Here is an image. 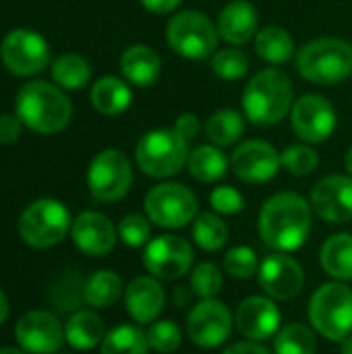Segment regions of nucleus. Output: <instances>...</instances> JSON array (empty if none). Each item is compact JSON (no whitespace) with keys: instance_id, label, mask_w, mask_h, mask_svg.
Segmentation results:
<instances>
[{"instance_id":"obj_1","label":"nucleus","mask_w":352,"mask_h":354,"mask_svg":"<svg viewBox=\"0 0 352 354\" xmlns=\"http://www.w3.org/2000/svg\"><path fill=\"white\" fill-rule=\"evenodd\" d=\"M313 226V207L297 191L272 195L259 209L257 230L266 247L278 253L299 251Z\"/></svg>"},{"instance_id":"obj_8","label":"nucleus","mask_w":352,"mask_h":354,"mask_svg":"<svg viewBox=\"0 0 352 354\" xmlns=\"http://www.w3.org/2000/svg\"><path fill=\"white\" fill-rule=\"evenodd\" d=\"M145 216L164 230H178L195 222L199 216L197 195L180 183H160L151 187L143 199Z\"/></svg>"},{"instance_id":"obj_48","label":"nucleus","mask_w":352,"mask_h":354,"mask_svg":"<svg viewBox=\"0 0 352 354\" xmlns=\"http://www.w3.org/2000/svg\"><path fill=\"white\" fill-rule=\"evenodd\" d=\"M344 170H346L349 176H352V145L349 147V151L344 153Z\"/></svg>"},{"instance_id":"obj_24","label":"nucleus","mask_w":352,"mask_h":354,"mask_svg":"<svg viewBox=\"0 0 352 354\" xmlns=\"http://www.w3.org/2000/svg\"><path fill=\"white\" fill-rule=\"evenodd\" d=\"M106 324L95 311H75L64 324V340L77 351H91L106 338Z\"/></svg>"},{"instance_id":"obj_17","label":"nucleus","mask_w":352,"mask_h":354,"mask_svg":"<svg viewBox=\"0 0 352 354\" xmlns=\"http://www.w3.org/2000/svg\"><path fill=\"white\" fill-rule=\"evenodd\" d=\"M17 344L29 354H56L64 340L60 319L44 309L27 311L15 326Z\"/></svg>"},{"instance_id":"obj_27","label":"nucleus","mask_w":352,"mask_h":354,"mask_svg":"<svg viewBox=\"0 0 352 354\" xmlns=\"http://www.w3.org/2000/svg\"><path fill=\"white\" fill-rule=\"evenodd\" d=\"M230 160L224 156V151L218 145H197L195 149L189 151L187 160V170L189 174L203 185H212L224 178L228 172Z\"/></svg>"},{"instance_id":"obj_36","label":"nucleus","mask_w":352,"mask_h":354,"mask_svg":"<svg viewBox=\"0 0 352 354\" xmlns=\"http://www.w3.org/2000/svg\"><path fill=\"white\" fill-rule=\"evenodd\" d=\"M222 286H224V274L212 261L197 263L189 274V288L193 297H197L199 301L216 299L222 292Z\"/></svg>"},{"instance_id":"obj_32","label":"nucleus","mask_w":352,"mask_h":354,"mask_svg":"<svg viewBox=\"0 0 352 354\" xmlns=\"http://www.w3.org/2000/svg\"><path fill=\"white\" fill-rule=\"evenodd\" d=\"M228 236H230L228 226L216 212L214 214L203 212L193 222V241L205 253H216L224 249L228 243Z\"/></svg>"},{"instance_id":"obj_38","label":"nucleus","mask_w":352,"mask_h":354,"mask_svg":"<svg viewBox=\"0 0 352 354\" xmlns=\"http://www.w3.org/2000/svg\"><path fill=\"white\" fill-rule=\"evenodd\" d=\"M259 257L257 253L247 247V245H239L232 247L226 255H224V272L234 278V280H249L253 276H257L259 272Z\"/></svg>"},{"instance_id":"obj_23","label":"nucleus","mask_w":352,"mask_h":354,"mask_svg":"<svg viewBox=\"0 0 352 354\" xmlns=\"http://www.w3.org/2000/svg\"><path fill=\"white\" fill-rule=\"evenodd\" d=\"M120 73L127 83L135 87H149L162 73V60L154 48L145 44H133L120 56Z\"/></svg>"},{"instance_id":"obj_50","label":"nucleus","mask_w":352,"mask_h":354,"mask_svg":"<svg viewBox=\"0 0 352 354\" xmlns=\"http://www.w3.org/2000/svg\"><path fill=\"white\" fill-rule=\"evenodd\" d=\"M0 354H29L23 348H0Z\"/></svg>"},{"instance_id":"obj_19","label":"nucleus","mask_w":352,"mask_h":354,"mask_svg":"<svg viewBox=\"0 0 352 354\" xmlns=\"http://www.w3.org/2000/svg\"><path fill=\"white\" fill-rule=\"evenodd\" d=\"M309 203L313 214L328 224H346L352 220V176L328 174L311 189Z\"/></svg>"},{"instance_id":"obj_41","label":"nucleus","mask_w":352,"mask_h":354,"mask_svg":"<svg viewBox=\"0 0 352 354\" xmlns=\"http://www.w3.org/2000/svg\"><path fill=\"white\" fill-rule=\"evenodd\" d=\"M210 205L220 216H237L245 209V197L230 185H220L210 193Z\"/></svg>"},{"instance_id":"obj_40","label":"nucleus","mask_w":352,"mask_h":354,"mask_svg":"<svg viewBox=\"0 0 352 354\" xmlns=\"http://www.w3.org/2000/svg\"><path fill=\"white\" fill-rule=\"evenodd\" d=\"M118 236L131 249H141L151 241V222L141 214H127L118 222Z\"/></svg>"},{"instance_id":"obj_46","label":"nucleus","mask_w":352,"mask_h":354,"mask_svg":"<svg viewBox=\"0 0 352 354\" xmlns=\"http://www.w3.org/2000/svg\"><path fill=\"white\" fill-rule=\"evenodd\" d=\"M191 288H183V286H178L176 290H174V305L176 307H185L187 303H189V299H191Z\"/></svg>"},{"instance_id":"obj_26","label":"nucleus","mask_w":352,"mask_h":354,"mask_svg":"<svg viewBox=\"0 0 352 354\" xmlns=\"http://www.w3.org/2000/svg\"><path fill=\"white\" fill-rule=\"evenodd\" d=\"M133 102V91L124 79L106 75L100 77L91 87V104L104 116L122 114Z\"/></svg>"},{"instance_id":"obj_43","label":"nucleus","mask_w":352,"mask_h":354,"mask_svg":"<svg viewBox=\"0 0 352 354\" xmlns=\"http://www.w3.org/2000/svg\"><path fill=\"white\" fill-rule=\"evenodd\" d=\"M23 120L17 114H0V143H12L21 135Z\"/></svg>"},{"instance_id":"obj_47","label":"nucleus","mask_w":352,"mask_h":354,"mask_svg":"<svg viewBox=\"0 0 352 354\" xmlns=\"http://www.w3.org/2000/svg\"><path fill=\"white\" fill-rule=\"evenodd\" d=\"M8 311H10V307H8V299H6V295L0 290V326L6 322V317H8Z\"/></svg>"},{"instance_id":"obj_30","label":"nucleus","mask_w":352,"mask_h":354,"mask_svg":"<svg viewBox=\"0 0 352 354\" xmlns=\"http://www.w3.org/2000/svg\"><path fill=\"white\" fill-rule=\"evenodd\" d=\"M207 139L218 147H230L245 135V118L232 108L216 110L205 122Z\"/></svg>"},{"instance_id":"obj_33","label":"nucleus","mask_w":352,"mask_h":354,"mask_svg":"<svg viewBox=\"0 0 352 354\" xmlns=\"http://www.w3.org/2000/svg\"><path fill=\"white\" fill-rule=\"evenodd\" d=\"M317 332L305 324L282 326L274 336V354H315Z\"/></svg>"},{"instance_id":"obj_4","label":"nucleus","mask_w":352,"mask_h":354,"mask_svg":"<svg viewBox=\"0 0 352 354\" xmlns=\"http://www.w3.org/2000/svg\"><path fill=\"white\" fill-rule=\"evenodd\" d=\"M297 71L313 85H338L352 75V44L317 37L297 52Z\"/></svg>"},{"instance_id":"obj_45","label":"nucleus","mask_w":352,"mask_h":354,"mask_svg":"<svg viewBox=\"0 0 352 354\" xmlns=\"http://www.w3.org/2000/svg\"><path fill=\"white\" fill-rule=\"evenodd\" d=\"M139 2L143 4L145 10H149L154 15H168V12L176 10L183 0H139Z\"/></svg>"},{"instance_id":"obj_37","label":"nucleus","mask_w":352,"mask_h":354,"mask_svg":"<svg viewBox=\"0 0 352 354\" xmlns=\"http://www.w3.org/2000/svg\"><path fill=\"white\" fill-rule=\"evenodd\" d=\"M145 336L149 348L158 354L176 353L183 344V330L172 319H156L154 324H149Z\"/></svg>"},{"instance_id":"obj_42","label":"nucleus","mask_w":352,"mask_h":354,"mask_svg":"<svg viewBox=\"0 0 352 354\" xmlns=\"http://www.w3.org/2000/svg\"><path fill=\"white\" fill-rule=\"evenodd\" d=\"M172 129H174L185 141H193V139L197 137L199 129H201V122H199V118H197L193 112H185V114H180V116L176 118V122H174Z\"/></svg>"},{"instance_id":"obj_44","label":"nucleus","mask_w":352,"mask_h":354,"mask_svg":"<svg viewBox=\"0 0 352 354\" xmlns=\"http://www.w3.org/2000/svg\"><path fill=\"white\" fill-rule=\"evenodd\" d=\"M222 354H272L261 342H253V340H241L230 344Z\"/></svg>"},{"instance_id":"obj_18","label":"nucleus","mask_w":352,"mask_h":354,"mask_svg":"<svg viewBox=\"0 0 352 354\" xmlns=\"http://www.w3.org/2000/svg\"><path fill=\"white\" fill-rule=\"evenodd\" d=\"M234 326L245 340L263 342L274 338L282 328V311L270 297H247L234 311Z\"/></svg>"},{"instance_id":"obj_3","label":"nucleus","mask_w":352,"mask_h":354,"mask_svg":"<svg viewBox=\"0 0 352 354\" xmlns=\"http://www.w3.org/2000/svg\"><path fill=\"white\" fill-rule=\"evenodd\" d=\"M15 110L27 129L41 135L64 131L73 116L68 97L56 85L46 81H31L23 85L17 93Z\"/></svg>"},{"instance_id":"obj_9","label":"nucleus","mask_w":352,"mask_h":354,"mask_svg":"<svg viewBox=\"0 0 352 354\" xmlns=\"http://www.w3.org/2000/svg\"><path fill=\"white\" fill-rule=\"evenodd\" d=\"M71 224L73 222L66 205L46 197L23 209L19 218V234L23 243L33 249H50L66 236Z\"/></svg>"},{"instance_id":"obj_12","label":"nucleus","mask_w":352,"mask_h":354,"mask_svg":"<svg viewBox=\"0 0 352 354\" xmlns=\"http://www.w3.org/2000/svg\"><path fill=\"white\" fill-rule=\"evenodd\" d=\"M234 328V315L226 303L218 299L199 301L187 315L189 340L205 351H214L228 342Z\"/></svg>"},{"instance_id":"obj_6","label":"nucleus","mask_w":352,"mask_h":354,"mask_svg":"<svg viewBox=\"0 0 352 354\" xmlns=\"http://www.w3.org/2000/svg\"><path fill=\"white\" fill-rule=\"evenodd\" d=\"M189 160V141H185L174 129L147 131L135 149V162L139 170L151 178H170L178 174Z\"/></svg>"},{"instance_id":"obj_10","label":"nucleus","mask_w":352,"mask_h":354,"mask_svg":"<svg viewBox=\"0 0 352 354\" xmlns=\"http://www.w3.org/2000/svg\"><path fill=\"white\" fill-rule=\"evenodd\" d=\"M133 185V166L120 149H102L89 164L87 187L93 199L114 203L127 197Z\"/></svg>"},{"instance_id":"obj_35","label":"nucleus","mask_w":352,"mask_h":354,"mask_svg":"<svg viewBox=\"0 0 352 354\" xmlns=\"http://www.w3.org/2000/svg\"><path fill=\"white\" fill-rule=\"evenodd\" d=\"M210 66L216 77L224 81H239L247 77L251 64H249V56L243 50L230 46V48L216 50L214 56L210 58Z\"/></svg>"},{"instance_id":"obj_28","label":"nucleus","mask_w":352,"mask_h":354,"mask_svg":"<svg viewBox=\"0 0 352 354\" xmlns=\"http://www.w3.org/2000/svg\"><path fill=\"white\" fill-rule=\"evenodd\" d=\"M124 295L122 278L114 270H98L83 284V299L93 309H108Z\"/></svg>"},{"instance_id":"obj_49","label":"nucleus","mask_w":352,"mask_h":354,"mask_svg":"<svg viewBox=\"0 0 352 354\" xmlns=\"http://www.w3.org/2000/svg\"><path fill=\"white\" fill-rule=\"evenodd\" d=\"M340 354H352V334L340 342Z\"/></svg>"},{"instance_id":"obj_2","label":"nucleus","mask_w":352,"mask_h":354,"mask_svg":"<svg viewBox=\"0 0 352 354\" xmlns=\"http://www.w3.org/2000/svg\"><path fill=\"white\" fill-rule=\"evenodd\" d=\"M293 81L280 68H263L251 77L243 91V112L257 127H272L293 110Z\"/></svg>"},{"instance_id":"obj_29","label":"nucleus","mask_w":352,"mask_h":354,"mask_svg":"<svg viewBox=\"0 0 352 354\" xmlns=\"http://www.w3.org/2000/svg\"><path fill=\"white\" fill-rule=\"evenodd\" d=\"M253 44L259 58L270 64H284L297 52L293 35L280 25H270L259 29L257 35L253 37Z\"/></svg>"},{"instance_id":"obj_31","label":"nucleus","mask_w":352,"mask_h":354,"mask_svg":"<svg viewBox=\"0 0 352 354\" xmlns=\"http://www.w3.org/2000/svg\"><path fill=\"white\" fill-rule=\"evenodd\" d=\"M149 351L145 332L131 324L112 328L100 344V354H149Z\"/></svg>"},{"instance_id":"obj_21","label":"nucleus","mask_w":352,"mask_h":354,"mask_svg":"<svg viewBox=\"0 0 352 354\" xmlns=\"http://www.w3.org/2000/svg\"><path fill=\"white\" fill-rule=\"evenodd\" d=\"M166 305V292L162 280L147 276H135L124 288V307L131 319L139 326L154 324Z\"/></svg>"},{"instance_id":"obj_13","label":"nucleus","mask_w":352,"mask_h":354,"mask_svg":"<svg viewBox=\"0 0 352 354\" xmlns=\"http://www.w3.org/2000/svg\"><path fill=\"white\" fill-rule=\"evenodd\" d=\"M336 108L326 95L305 93L290 110V124L295 135L305 143H324L336 131Z\"/></svg>"},{"instance_id":"obj_25","label":"nucleus","mask_w":352,"mask_h":354,"mask_svg":"<svg viewBox=\"0 0 352 354\" xmlns=\"http://www.w3.org/2000/svg\"><path fill=\"white\" fill-rule=\"evenodd\" d=\"M324 272L338 282H352V234L336 232L326 239L319 251Z\"/></svg>"},{"instance_id":"obj_22","label":"nucleus","mask_w":352,"mask_h":354,"mask_svg":"<svg viewBox=\"0 0 352 354\" xmlns=\"http://www.w3.org/2000/svg\"><path fill=\"white\" fill-rule=\"evenodd\" d=\"M259 31V12L249 0H230L218 17V33L230 46L251 41Z\"/></svg>"},{"instance_id":"obj_20","label":"nucleus","mask_w":352,"mask_h":354,"mask_svg":"<svg viewBox=\"0 0 352 354\" xmlns=\"http://www.w3.org/2000/svg\"><path fill=\"white\" fill-rule=\"evenodd\" d=\"M118 230L112 220L100 212H83L71 224V239L75 247L89 257H104L116 245Z\"/></svg>"},{"instance_id":"obj_39","label":"nucleus","mask_w":352,"mask_h":354,"mask_svg":"<svg viewBox=\"0 0 352 354\" xmlns=\"http://www.w3.org/2000/svg\"><path fill=\"white\" fill-rule=\"evenodd\" d=\"M319 166V153L309 143H293L282 151V168L293 176H307Z\"/></svg>"},{"instance_id":"obj_15","label":"nucleus","mask_w":352,"mask_h":354,"mask_svg":"<svg viewBox=\"0 0 352 354\" xmlns=\"http://www.w3.org/2000/svg\"><path fill=\"white\" fill-rule=\"evenodd\" d=\"M257 282L266 297L274 299L276 303H288L301 295L305 286V270L288 253L274 251L261 259Z\"/></svg>"},{"instance_id":"obj_34","label":"nucleus","mask_w":352,"mask_h":354,"mask_svg":"<svg viewBox=\"0 0 352 354\" xmlns=\"http://www.w3.org/2000/svg\"><path fill=\"white\" fill-rule=\"evenodd\" d=\"M52 79L64 89H81L91 79V66L79 54H62L52 64Z\"/></svg>"},{"instance_id":"obj_11","label":"nucleus","mask_w":352,"mask_h":354,"mask_svg":"<svg viewBox=\"0 0 352 354\" xmlns=\"http://www.w3.org/2000/svg\"><path fill=\"white\" fill-rule=\"evenodd\" d=\"M195 251L178 234H160L143 247V268L162 282H174L191 274Z\"/></svg>"},{"instance_id":"obj_16","label":"nucleus","mask_w":352,"mask_h":354,"mask_svg":"<svg viewBox=\"0 0 352 354\" xmlns=\"http://www.w3.org/2000/svg\"><path fill=\"white\" fill-rule=\"evenodd\" d=\"M230 168L243 183L263 185L270 183L282 168V153L268 141L251 139L234 147Z\"/></svg>"},{"instance_id":"obj_5","label":"nucleus","mask_w":352,"mask_h":354,"mask_svg":"<svg viewBox=\"0 0 352 354\" xmlns=\"http://www.w3.org/2000/svg\"><path fill=\"white\" fill-rule=\"evenodd\" d=\"M309 324L317 336L342 342L352 334V288L346 282H326L309 299Z\"/></svg>"},{"instance_id":"obj_7","label":"nucleus","mask_w":352,"mask_h":354,"mask_svg":"<svg viewBox=\"0 0 352 354\" xmlns=\"http://www.w3.org/2000/svg\"><path fill=\"white\" fill-rule=\"evenodd\" d=\"M218 25L199 10H180L166 25L168 46L183 58L205 60L218 50Z\"/></svg>"},{"instance_id":"obj_14","label":"nucleus","mask_w":352,"mask_h":354,"mask_svg":"<svg viewBox=\"0 0 352 354\" xmlns=\"http://www.w3.org/2000/svg\"><path fill=\"white\" fill-rule=\"evenodd\" d=\"M0 58L4 66L19 77H29L50 62L48 41L33 29H12L6 33L0 46Z\"/></svg>"}]
</instances>
